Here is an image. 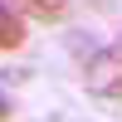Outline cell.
I'll use <instances>...</instances> for the list:
<instances>
[{"mask_svg": "<svg viewBox=\"0 0 122 122\" xmlns=\"http://www.w3.org/2000/svg\"><path fill=\"white\" fill-rule=\"evenodd\" d=\"M83 83H88V93H98V98H122V34L112 44H103L83 64Z\"/></svg>", "mask_w": 122, "mask_h": 122, "instance_id": "cell-1", "label": "cell"}, {"mask_svg": "<svg viewBox=\"0 0 122 122\" xmlns=\"http://www.w3.org/2000/svg\"><path fill=\"white\" fill-rule=\"evenodd\" d=\"M10 5H15L29 25H64L73 0H10Z\"/></svg>", "mask_w": 122, "mask_h": 122, "instance_id": "cell-2", "label": "cell"}, {"mask_svg": "<svg viewBox=\"0 0 122 122\" xmlns=\"http://www.w3.org/2000/svg\"><path fill=\"white\" fill-rule=\"evenodd\" d=\"M25 25L29 20L20 15L15 5H10V0H0V54H15V49H25Z\"/></svg>", "mask_w": 122, "mask_h": 122, "instance_id": "cell-3", "label": "cell"}, {"mask_svg": "<svg viewBox=\"0 0 122 122\" xmlns=\"http://www.w3.org/2000/svg\"><path fill=\"white\" fill-rule=\"evenodd\" d=\"M0 122H10V98L0 93Z\"/></svg>", "mask_w": 122, "mask_h": 122, "instance_id": "cell-4", "label": "cell"}]
</instances>
